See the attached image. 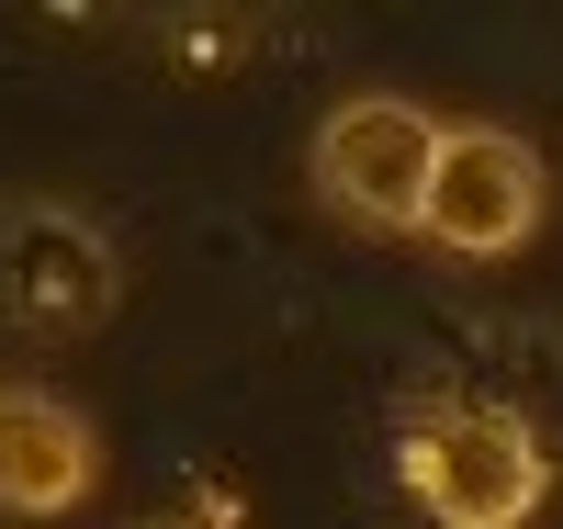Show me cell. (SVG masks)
<instances>
[{"instance_id":"6da1fadb","label":"cell","mask_w":563,"mask_h":529,"mask_svg":"<svg viewBox=\"0 0 563 529\" xmlns=\"http://www.w3.org/2000/svg\"><path fill=\"white\" fill-rule=\"evenodd\" d=\"M395 462L440 529H530V507L552 496V462L507 406H429Z\"/></svg>"},{"instance_id":"7a4b0ae2","label":"cell","mask_w":563,"mask_h":529,"mask_svg":"<svg viewBox=\"0 0 563 529\" xmlns=\"http://www.w3.org/2000/svg\"><path fill=\"white\" fill-rule=\"evenodd\" d=\"M451 124H429L395 90H361L316 124V191L361 225H429V180H440Z\"/></svg>"},{"instance_id":"3957f363","label":"cell","mask_w":563,"mask_h":529,"mask_svg":"<svg viewBox=\"0 0 563 529\" xmlns=\"http://www.w3.org/2000/svg\"><path fill=\"white\" fill-rule=\"evenodd\" d=\"M530 225H541V158H530V135L451 124L440 180H429V236L451 260H507V249H530Z\"/></svg>"},{"instance_id":"277c9868","label":"cell","mask_w":563,"mask_h":529,"mask_svg":"<svg viewBox=\"0 0 563 529\" xmlns=\"http://www.w3.org/2000/svg\"><path fill=\"white\" fill-rule=\"evenodd\" d=\"M113 249L102 225L68 214V203H23L12 225H0V305H12L23 327H45V339H79V327L113 316Z\"/></svg>"},{"instance_id":"5b68a950","label":"cell","mask_w":563,"mask_h":529,"mask_svg":"<svg viewBox=\"0 0 563 529\" xmlns=\"http://www.w3.org/2000/svg\"><path fill=\"white\" fill-rule=\"evenodd\" d=\"M102 485V440L57 395H0V518H68Z\"/></svg>"}]
</instances>
